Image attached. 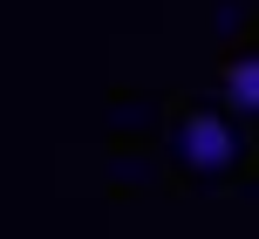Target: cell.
I'll list each match as a JSON object with an SVG mask.
<instances>
[{
    "mask_svg": "<svg viewBox=\"0 0 259 239\" xmlns=\"http://www.w3.org/2000/svg\"><path fill=\"white\" fill-rule=\"evenodd\" d=\"M219 103L225 116H259V55H239L219 68Z\"/></svg>",
    "mask_w": 259,
    "mask_h": 239,
    "instance_id": "2",
    "label": "cell"
},
{
    "mask_svg": "<svg viewBox=\"0 0 259 239\" xmlns=\"http://www.w3.org/2000/svg\"><path fill=\"white\" fill-rule=\"evenodd\" d=\"M178 164L198 178H225L239 164V130L219 109H184L178 116Z\"/></svg>",
    "mask_w": 259,
    "mask_h": 239,
    "instance_id": "1",
    "label": "cell"
}]
</instances>
